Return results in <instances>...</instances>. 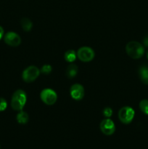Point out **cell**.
<instances>
[{
    "instance_id": "9",
    "label": "cell",
    "mask_w": 148,
    "mask_h": 149,
    "mask_svg": "<svg viewBox=\"0 0 148 149\" xmlns=\"http://www.w3.org/2000/svg\"><path fill=\"white\" fill-rule=\"evenodd\" d=\"M84 88L81 84H74L71 86L70 89L71 97L75 100H81L84 97Z\"/></svg>"
},
{
    "instance_id": "15",
    "label": "cell",
    "mask_w": 148,
    "mask_h": 149,
    "mask_svg": "<svg viewBox=\"0 0 148 149\" xmlns=\"http://www.w3.org/2000/svg\"><path fill=\"white\" fill-rule=\"evenodd\" d=\"M139 109L142 111V113L148 115V100L144 99V100H141L139 103Z\"/></svg>"
},
{
    "instance_id": "7",
    "label": "cell",
    "mask_w": 148,
    "mask_h": 149,
    "mask_svg": "<svg viewBox=\"0 0 148 149\" xmlns=\"http://www.w3.org/2000/svg\"><path fill=\"white\" fill-rule=\"evenodd\" d=\"M100 130L104 135H112L115 131V125L110 118L103 119L100 123Z\"/></svg>"
},
{
    "instance_id": "2",
    "label": "cell",
    "mask_w": 148,
    "mask_h": 149,
    "mask_svg": "<svg viewBox=\"0 0 148 149\" xmlns=\"http://www.w3.org/2000/svg\"><path fill=\"white\" fill-rule=\"evenodd\" d=\"M126 52L130 58L133 59H139L145 54V47L139 42L131 41L126 45Z\"/></svg>"
},
{
    "instance_id": "10",
    "label": "cell",
    "mask_w": 148,
    "mask_h": 149,
    "mask_svg": "<svg viewBox=\"0 0 148 149\" xmlns=\"http://www.w3.org/2000/svg\"><path fill=\"white\" fill-rule=\"evenodd\" d=\"M139 76L143 84H148V65H143L139 68Z\"/></svg>"
},
{
    "instance_id": "4",
    "label": "cell",
    "mask_w": 148,
    "mask_h": 149,
    "mask_svg": "<svg viewBox=\"0 0 148 149\" xmlns=\"http://www.w3.org/2000/svg\"><path fill=\"white\" fill-rule=\"evenodd\" d=\"M135 111L130 106H124L118 111V119L125 125H129L133 121L134 118Z\"/></svg>"
},
{
    "instance_id": "17",
    "label": "cell",
    "mask_w": 148,
    "mask_h": 149,
    "mask_svg": "<svg viewBox=\"0 0 148 149\" xmlns=\"http://www.w3.org/2000/svg\"><path fill=\"white\" fill-rule=\"evenodd\" d=\"M102 113L105 118H110L113 115V110H112L111 108L106 107L103 109Z\"/></svg>"
},
{
    "instance_id": "14",
    "label": "cell",
    "mask_w": 148,
    "mask_h": 149,
    "mask_svg": "<svg viewBox=\"0 0 148 149\" xmlns=\"http://www.w3.org/2000/svg\"><path fill=\"white\" fill-rule=\"evenodd\" d=\"M20 25L22 26V29L25 31H30L33 27V23L30 19L27 18V17H23L20 20Z\"/></svg>"
},
{
    "instance_id": "6",
    "label": "cell",
    "mask_w": 148,
    "mask_h": 149,
    "mask_svg": "<svg viewBox=\"0 0 148 149\" xmlns=\"http://www.w3.org/2000/svg\"><path fill=\"white\" fill-rule=\"evenodd\" d=\"M95 53L89 47H82L77 51V58L82 62H90L94 59Z\"/></svg>"
},
{
    "instance_id": "5",
    "label": "cell",
    "mask_w": 148,
    "mask_h": 149,
    "mask_svg": "<svg viewBox=\"0 0 148 149\" xmlns=\"http://www.w3.org/2000/svg\"><path fill=\"white\" fill-rule=\"evenodd\" d=\"M41 100L47 106H52L57 100V95L55 90L50 88L44 89L40 93Z\"/></svg>"
},
{
    "instance_id": "21",
    "label": "cell",
    "mask_w": 148,
    "mask_h": 149,
    "mask_svg": "<svg viewBox=\"0 0 148 149\" xmlns=\"http://www.w3.org/2000/svg\"><path fill=\"white\" fill-rule=\"evenodd\" d=\"M147 59H148V51H147Z\"/></svg>"
},
{
    "instance_id": "12",
    "label": "cell",
    "mask_w": 148,
    "mask_h": 149,
    "mask_svg": "<svg viewBox=\"0 0 148 149\" xmlns=\"http://www.w3.org/2000/svg\"><path fill=\"white\" fill-rule=\"evenodd\" d=\"M16 119H17V122L20 125H26L29 121L28 114L26 112L20 111L17 113V116H16Z\"/></svg>"
},
{
    "instance_id": "8",
    "label": "cell",
    "mask_w": 148,
    "mask_h": 149,
    "mask_svg": "<svg viewBox=\"0 0 148 149\" xmlns=\"http://www.w3.org/2000/svg\"><path fill=\"white\" fill-rule=\"evenodd\" d=\"M4 41L9 46L18 47L21 43V38L15 32L10 31L4 35Z\"/></svg>"
},
{
    "instance_id": "11",
    "label": "cell",
    "mask_w": 148,
    "mask_h": 149,
    "mask_svg": "<svg viewBox=\"0 0 148 149\" xmlns=\"http://www.w3.org/2000/svg\"><path fill=\"white\" fill-rule=\"evenodd\" d=\"M78 66L75 64L71 63L66 69V75L70 79L74 78L78 74Z\"/></svg>"
},
{
    "instance_id": "20",
    "label": "cell",
    "mask_w": 148,
    "mask_h": 149,
    "mask_svg": "<svg viewBox=\"0 0 148 149\" xmlns=\"http://www.w3.org/2000/svg\"><path fill=\"white\" fill-rule=\"evenodd\" d=\"M143 43L145 47H148V35H147L143 40Z\"/></svg>"
},
{
    "instance_id": "18",
    "label": "cell",
    "mask_w": 148,
    "mask_h": 149,
    "mask_svg": "<svg viewBox=\"0 0 148 149\" xmlns=\"http://www.w3.org/2000/svg\"><path fill=\"white\" fill-rule=\"evenodd\" d=\"M7 108V102L3 97H0V112L4 111Z\"/></svg>"
},
{
    "instance_id": "3",
    "label": "cell",
    "mask_w": 148,
    "mask_h": 149,
    "mask_svg": "<svg viewBox=\"0 0 148 149\" xmlns=\"http://www.w3.org/2000/svg\"><path fill=\"white\" fill-rule=\"evenodd\" d=\"M41 71L39 68L35 65H30L26 68L22 73V78L26 83H30L34 81L39 77Z\"/></svg>"
},
{
    "instance_id": "1",
    "label": "cell",
    "mask_w": 148,
    "mask_h": 149,
    "mask_svg": "<svg viewBox=\"0 0 148 149\" xmlns=\"http://www.w3.org/2000/svg\"><path fill=\"white\" fill-rule=\"evenodd\" d=\"M27 101V95L23 90H17L13 93L11 99V107L14 111H23Z\"/></svg>"
},
{
    "instance_id": "16",
    "label": "cell",
    "mask_w": 148,
    "mask_h": 149,
    "mask_svg": "<svg viewBox=\"0 0 148 149\" xmlns=\"http://www.w3.org/2000/svg\"><path fill=\"white\" fill-rule=\"evenodd\" d=\"M52 71V67L49 64H45L41 68V73L44 74H49Z\"/></svg>"
},
{
    "instance_id": "19",
    "label": "cell",
    "mask_w": 148,
    "mask_h": 149,
    "mask_svg": "<svg viewBox=\"0 0 148 149\" xmlns=\"http://www.w3.org/2000/svg\"><path fill=\"white\" fill-rule=\"evenodd\" d=\"M4 29H3V28L0 26V40L4 37Z\"/></svg>"
},
{
    "instance_id": "13",
    "label": "cell",
    "mask_w": 148,
    "mask_h": 149,
    "mask_svg": "<svg viewBox=\"0 0 148 149\" xmlns=\"http://www.w3.org/2000/svg\"><path fill=\"white\" fill-rule=\"evenodd\" d=\"M64 58H65L66 62L72 63L76 60L77 52H75L73 49H69V50L65 52V55H64Z\"/></svg>"
}]
</instances>
